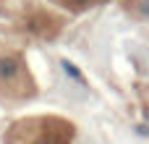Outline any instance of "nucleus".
Masks as SVG:
<instances>
[{
  "instance_id": "obj_1",
  "label": "nucleus",
  "mask_w": 149,
  "mask_h": 144,
  "mask_svg": "<svg viewBox=\"0 0 149 144\" xmlns=\"http://www.w3.org/2000/svg\"><path fill=\"white\" fill-rule=\"evenodd\" d=\"M8 144H71L73 142V123L55 118V115H42V118H24L10 126Z\"/></svg>"
},
{
  "instance_id": "obj_3",
  "label": "nucleus",
  "mask_w": 149,
  "mask_h": 144,
  "mask_svg": "<svg viewBox=\"0 0 149 144\" xmlns=\"http://www.w3.org/2000/svg\"><path fill=\"white\" fill-rule=\"evenodd\" d=\"M73 8H84V5H89V3H94V0H68Z\"/></svg>"
},
{
  "instance_id": "obj_2",
  "label": "nucleus",
  "mask_w": 149,
  "mask_h": 144,
  "mask_svg": "<svg viewBox=\"0 0 149 144\" xmlns=\"http://www.w3.org/2000/svg\"><path fill=\"white\" fill-rule=\"evenodd\" d=\"M0 94L5 100H26L34 94L31 76L18 55H0Z\"/></svg>"
}]
</instances>
